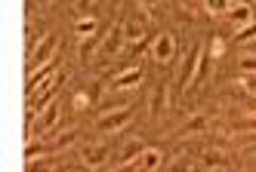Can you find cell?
Instances as JSON below:
<instances>
[{"label": "cell", "instance_id": "obj_18", "mask_svg": "<svg viewBox=\"0 0 256 172\" xmlns=\"http://www.w3.org/2000/svg\"><path fill=\"white\" fill-rule=\"evenodd\" d=\"M96 43H99V37H84V46H80V59H84V62L90 59V52H93Z\"/></svg>", "mask_w": 256, "mask_h": 172}, {"label": "cell", "instance_id": "obj_11", "mask_svg": "<svg viewBox=\"0 0 256 172\" xmlns=\"http://www.w3.org/2000/svg\"><path fill=\"white\" fill-rule=\"evenodd\" d=\"M124 34H126V40H130V43L145 40V28H142V22H124Z\"/></svg>", "mask_w": 256, "mask_h": 172}, {"label": "cell", "instance_id": "obj_4", "mask_svg": "<svg viewBox=\"0 0 256 172\" xmlns=\"http://www.w3.org/2000/svg\"><path fill=\"white\" fill-rule=\"evenodd\" d=\"M173 52H176V43H173V37H170V34H160L158 40H154V49H152V55H154V62H160V65H167V62L173 59Z\"/></svg>", "mask_w": 256, "mask_h": 172}, {"label": "cell", "instance_id": "obj_14", "mask_svg": "<svg viewBox=\"0 0 256 172\" xmlns=\"http://www.w3.org/2000/svg\"><path fill=\"white\" fill-rule=\"evenodd\" d=\"M74 31L80 37H96V18H80V22L74 25Z\"/></svg>", "mask_w": 256, "mask_h": 172}, {"label": "cell", "instance_id": "obj_3", "mask_svg": "<svg viewBox=\"0 0 256 172\" xmlns=\"http://www.w3.org/2000/svg\"><path fill=\"white\" fill-rule=\"evenodd\" d=\"M198 62H200V46H192L186 55V65H182V77H179V89L194 83V74H198Z\"/></svg>", "mask_w": 256, "mask_h": 172}, {"label": "cell", "instance_id": "obj_26", "mask_svg": "<svg viewBox=\"0 0 256 172\" xmlns=\"http://www.w3.org/2000/svg\"><path fill=\"white\" fill-rule=\"evenodd\" d=\"M247 86H253V89H256V77H253V80H250V83H247Z\"/></svg>", "mask_w": 256, "mask_h": 172}, {"label": "cell", "instance_id": "obj_2", "mask_svg": "<svg viewBox=\"0 0 256 172\" xmlns=\"http://www.w3.org/2000/svg\"><path fill=\"white\" fill-rule=\"evenodd\" d=\"M130 117H133V111L130 108H118V111H105V117L99 120V132H118V129H124L126 123H130Z\"/></svg>", "mask_w": 256, "mask_h": 172}, {"label": "cell", "instance_id": "obj_20", "mask_svg": "<svg viewBox=\"0 0 256 172\" xmlns=\"http://www.w3.org/2000/svg\"><path fill=\"white\" fill-rule=\"evenodd\" d=\"M204 126H207V120H204V117H192L182 132H198V129H204Z\"/></svg>", "mask_w": 256, "mask_h": 172}, {"label": "cell", "instance_id": "obj_8", "mask_svg": "<svg viewBox=\"0 0 256 172\" xmlns=\"http://www.w3.org/2000/svg\"><path fill=\"white\" fill-rule=\"evenodd\" d=\"M56 120H59V105L52 102L46 111H40V120H38V132H50L52 126H56Z\"/></svg>", "mask_w": 256, "mask_h": 172}, {"label": "cell", "instance_id": "obj_7", "mask_svg": "<svg viewBox=\"0 0 256 172\" xmlns=\"http://www.w3.org/2000/svg\"><path fill=\"white\" fill-rule=\"evenodd\" d=\"M139 80H142V68H130L114 77V89H133V86H139Z\"/></svg>", "mask_w": 256, "mask_h": 172}, {"label": "cell", "instance_id": "obj_15", "mask_svg": "<svg viewBox=\"0 0 256 172\" xmlns=\"http://www.w3.org/2000/svg\"><path fill=\"white\" fill-rule=\"evenodd\" d=\"M253 37H256V22H250V25H244V28H238L234 40H238V43H247V40H253Z\"/></svg>", "mask_w": 256, "mask_h": 172}, {"label": "cell", "instance_id": "obj_9", "mask_svg": "<svg viewBox=\"0 0 256 172\" xmlns=\"http://www.w3.org/2000/svg\"><path fill=\"white\" fill-rule=\"evenodd\" d=\"M139 160H142L139 166H142L145 172H154V169L160 166L164 157H160V151H158V148H148V151H142V157H139Z\"/></svg>", "mask_w": 256, "mask_h": 172}, {"label": "cell", "instance_id": "obj_10", "mask_svg": "<svg viewBox=\"0 0 256 172\" xmlns=\"http://www.w3.org/2000/svg\"><path fill=\"white\" fill-rule=\"evenodd\" d=\"M228 18H232L238 28H244V25H250V22H253V12H250V6H244V3H241V6H234V9L228 12Z\"/></svg>", "mask_w": 256, "mask_h": 172}, {"label": "cell", "instance_id": "obj_1", "mask_svg": "<svg viewBox=\"0 0 256 172\" xmlns=\"http://www.w3.org/2000/svg\"><path fill=\"white\" fill-rule=\"evenodd\" d=\"M56 46H59V37H56V34H46L44 40L34 46V52L28 55V74H31V71H38V68H44L46 62H52L50 55L56 52Z\"/></svg>", "mask_w": 256, "mask_h": 172}, {"label": "cell", "instance_id": "obj_23", "mask_svg": "<svg viewBox=\"0 0 256 172\" xmlns=\"http://www.w3.org/2000/svg\"><path fill=\"white\" fill-rule=\"evenodd\" d=\"M188 169H192V160H186V157L173 163V172H188Z\"/></svg>", "mask_w": 256, "mask_h": 172}, {"label": "cell", "instance_id": "obj_25", "mask_svg": "<svg viewBox=\"0 0 256 172\" xmlns=\"http://www.w3.org/2000/svg\"><path fill=\"white\" fill-rule=\"evenodd\" d=\"M142 3H148V6H152V3H158V0H142Z\"/></svg>", "mask_w": 256, "mask_h": 172}, {"label": "cell", "instance_id": "obj_17", "mask_svg": "<svg viewBox=\"0 0 256 172\" xmlns=\"http://www.w3.org/2000/svg\"><path fill=\"white\" fill-rule=\"evenodd\" d=\"M207 9L213 15H222V12H228V0H207Z\"/></svg>", "mask_w": 256, "mask_h": 172}, {"label": "cell", "instance_id": "obj_6", "mask_svg": "<svg viewBox=\"0 0 256 172\" xmlns=\"http://www.w3.org/2000/svg\"><path fill=\"white\" fill-rule=\"evenodd\" d=\"M105 160H108V145H90V148L84 151V163L93 166V169L102 166Z\"/></svg>", "mask_w": 256, "mask_h": 172}, {"label": "cell", "instance_id": "obj_21", "mask_svg": "<svg viewBox=\"0 0 256 172\" xmlns=\"http://www.w3.org/2000/svg\"><path fill=\"white\" fill-rule=\"evenodd\" d=\"M44 151H46V148H40V145H28V148H25V160H38Z\"/></svg>", "mask_w": 256, "mask_h": 172}, {"label": "cell", "instance_id": "obj_24", "mask_svg": "<svg viewBox=\"0 0 256 172\" xmlns=\"http://www.w3.org/2000/svg\"><path fill=\"white\" fill-rule=\"evenodd\" d=\"M90 3H93V0H78V9L84 12V9H90Z\"/></svg>", "mask_w": 256, "mask_h": 172}, {"label": "cell", "instance_id": "obj_19", "mask_svg": "<svg viewBox=\"0 0 256 172\" xmlns=\"http://www.w3.org/2000/svg\"><path fill=\"white\" fill-rule=\"evenodd\" d=\"M222 49H226V43H222V37H213V40H210V59H219V55H222Z\"/></svg>", "mask_w": 256, "mask_h": 172}, {"label": "cell", "instance_id": "obj_13", "mask_svg": "<svg viewBox=\"0 0 256 172\" xmlns=\"http://www.w3.org/2000/svg\"><path fill=\"white\" fill-rule=\"evenodd\" d=\"M142 151H145V148H142L139 142H133V145H126V148L120 151V163H133L136 157H142Z\"/></svg>", "mask_w": 256, "mask_h": 172}, {"label": "cell", "instance_id": "obj_22", "mask_svg": "<svg viewBox=\"0 0 256 172\" xmlns=\"http://www.w3.org/2000/svg\"><path fill=\"white\" fill-rule=\"evenodd\" d=\"M241 68L247 74H256V55H247V59H241Z\"/></svg>", "mask_w": 256, "mask_h": 172}, {"label": "cell", "instance_id": "obj_5", "mask_svg": "<svg viewBox=\"0 0 256 172\" xmlns=\"http://www.w3.org/2000/svg\"><path fill=\"white\" fill-rule=\"evenodd\" d=\"M126 40V34H124V25L118 22L112 31H108V37L102 40V55H114L118 49H120V43Z\"/></svg>", "mask_w": 256, "mask_h": 172}, {"label": "cell", "instance_id": "obj_16", "mask_svg": "<svg viewBox=\"0 0 256 172\" xmlns=\"http://www.w3.org/2000/svg\"><path fill=\"white\" fill-rule=\"evenodd\" d=\"M222 163H226L222 151H207V154H204V166H222Z\"/></svg>", "mask_w": 256, "mask_h": 172}, {"label": "cell", "instance_id": "obj_12", "mask_svg": "<svg viewBox=\"0 0 256 172\" xmlns=\"http://www.w3.org/2000/svg\"><path fill=\"white\" fill-rule=\"evenodd\" d=\"M164 111H167V83L158 86L154 99H152V114H164Z\"/></svg>", "mask_w": 256, "mask_h": 172}]
</instances>
